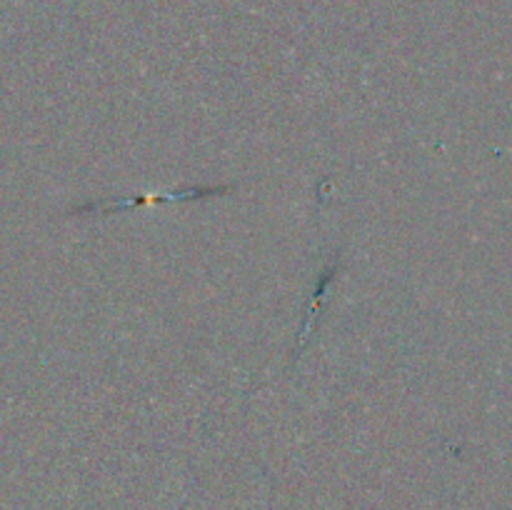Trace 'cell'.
<instances>
[{
  "label": "cell",
  "mask_w": 512,
  "mask_h": 510,
  "mask_svg": "<svg viewBox=\"0 0 512 510\" xmlns=\"http://www.w3.org/2000/svg\"><path fill=\"white\" fill-rule=\"evenodd\" d=\"M233 185H208V188H180L168 190V193H140L128 195V198H108V200H95V203L85 205L83 210H93V213H118V210H133L145 208V205H160V203H183V200H200V198H213V195H223Z\"/></svg>",
  "instance_id": "cell-1"
}]
</instances>
